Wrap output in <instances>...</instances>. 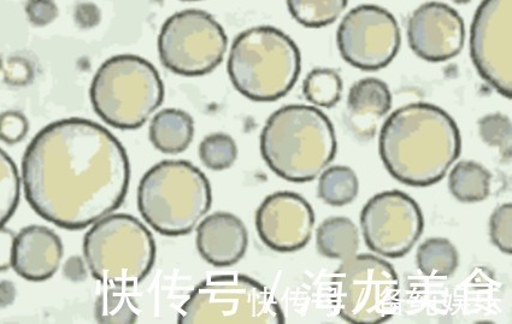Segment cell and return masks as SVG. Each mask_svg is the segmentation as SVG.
I'll use <instances>...</instances> for the list:
<instances>
[{
  "label": "cell",
  "instance_id": "cell-5",
  "mask_svg": "<svg viewBox=\"0 0 512 324\" xmlns=\"http://www.w3.org/2000/svg\"><path fill=\"white\" fill-rule=\"evenodd\" d=\"M228 75L235 90L253 102H275L290 93L302 70L298 46L280 29H246L233 41Z\"/></svg>",
  "mask_w": 512,
  "mask_h": 324
},
{
  "label": "cell",
  "instance_id": "cell-8",
  "mask_svg": "<svg viewBox=\"0 0 512 324\" xmlns=\"http://www.w3.org/2000/svg\"><path fill=\"white\" fill-rule=\"evenodd\" d=\"M278 299L261 282L241 274L215 275L194 288L180 324H284Z\"/></svg>",
  "mask_w": 512,
  "mask_h": 324
},
{
  "label": "cell",
  "instance_id": "cell-31",
  "mask_svg": "<svg viewBox=\"0 0 512 324\" xmlns=\"http://www.w3.org/2000/svg\"><path fill=\"white\" fill-rule=\"evenodd\" d=\"M28 131V120L19 111H7L0 115V140L5 144L21 143L26 138Z\"/></svg>",
  "mask_w": 512,
  "mask_h": 324
},
{
  "label": "cell",
  "instance_id": "cell-17",
  "mask_svg": "<svg viewBox=\"0 0 512 324\" xmlns=\"http://www.w3.org/2000/svg\"><path fill=\"white\" fill-rule=\"evenodd\" d=\"M62 258V240L52 229L33 225L16 235L13 268L22 279L50 280L60 268Z\"/></svg>",
  "mask_w": 512,
  "mask_h": 324
},
{
  "label": "cell",
  "instance_id": "cell-18",
  "mask_svg": "<svg viewBox=\"0 0 512 324\" xmlns=\"http://www.w3.org/2000/svg\"><path fill=\"white\" fill-rule=\"evenodd\" d=\"M392 106V93L386 82L367 78L357 81L350 88L346 102V117L358 137L373 138L382 117Z\"/></svg>",
  "mask_w": 512,
  "mask_h": 324
},
{
  "label": "cell",
  "instance_id": "cell-10",
  "mask_svg": "<svg viewBox=\"0 0 512 324\" xmlns=\"http://www.w3.org/2000/svg\"><path fill=\"white\" fill-rule=\"evenodd\" d=\"M225 29L207 11L187 9L170 16L158 35L164 67L186 78L208 75L226 56Z\"/></svg>",
  "mask_w": 512,
  "mask_h": 324
},
{
  "label": "cell",
  "instance_id": "cell-13",
  "mask_svg": "<svg viewBox=\"0 0 512 324\" xmlns=\"http://www.w3.org/2000/svg\"><path fill=\"white\" fill-rule=\"evenodd\" d=\"M512 0H484L470 29V55L476 70L503 97L512 98Z\"/></svg>",
  "mask_w": 512,
  "mask_h": 324
},
{
  "label": "cell",
  "instance_id": "cell-15",
  "mask_svg": "<svg viewBox=\"0 0 512 324\" xmlns=\"http://www.w3.org/2000/svg\"><path fill=\"white\" fill-rule=\"evenodd\" d=\"M464 39L463 19L450 5L426 3L410 16V49L422 60L432 63L450 61L462 52Z\"/></svg>",
  "mask_w": 512,
  "mask_h": 324
},
{
  "label": "cell",
  "instance_id": "cell-2",
  "mask_svg": "<svg viewBox=\"0 0 512 324\" xmlns=\"http://www.w3.org/2000/svg\"><path fill=\"white\" fill-rule=\"evenodd\" d=\"M379 151L392 178L404 185L428 187L443 180L461 155V132L439 106L411 103L384 123Z\"/></svg>",
  "mask_w": 512,
  "mask_h": 324
},
{
  "label": "cell",
  "instance_id": "cell-11",
  "mask_svg": "<svg viewBox=\"0 0 512 324\" xmlns=\"http://www.w3.org/2000/svg\"><path fill=\"white\" fill-rule=\"evenodd\" d=\"M400 43L402 34L396 17L378 5L353 8L338 28L341 57L364 72L386 68L396 58Z\"/></svg>",
  "mask_w": 512,
  "mask_h": 324
},
{
  "label": "cell",
  "instance_id": "cell-23",
  "mask_svg": "<svg viewBox=\"0 0 512 324\" xmlns=\"http://www.w3.org/2000/svg\"><path fill=\"white\" fill-rule=\"evenodd\" d=\"M360 182L349 167L335 166L321 173L317 196L331 206L351 204L358 196Z\"/></svg>",
  "mask_w": 512,
  "mask_h": 324
},
{
  "label": "cell",
  "instance_id": "cell-12",
  "mask_svg": "<svg viewBox=\"0 0 512 324\" xmlns=\"http://www.w3.org/2000/svg\"><path fill=\"white\" fill-rule=\"evenodd\" d=\"M361 227L370 250L396 259L414 249L425 228V219L414 198L394 190L368 200L362 210Z\"/></svg>",
  "mask_w": 512,
  "mask_h": 324
},
{
  "label": "cell",
  "instance_id": "cell-22",
  "mask_svg": "<svg viewBox=\"0 0 512 324\" xmlns=\"http://www.w3.org/2000/svg\"><path fill=\"white\" fill-rule=\"evenodd\" d=\"M458 262L455 245L444 238H429L417 249V267L428 278H451L456 273Z\"/></svg>",
  "mask_w": 512,
  "mask_h": 324
},
{
  "label": "cell",
  "instance_id": "cell-7",
  "mask_svg": "<svg viewBox=\"0 0 512 324\" xmlns=\"http://www.w3.org/2000/svg\"><path fill=\"white\" fill-rule=\"evenodd\" d=\"M156 255V241L149 228L131 215L104 217L85 235L88 270L104 286L139 285L150 275Z\"/></svg>",
  "mask_w": 512,
  "mask_h": 324
},
{
  "label": "cell",
  "instance_id": "cell-1",
  "mask_svg": "<svg viewBox=\"0 0 512 324\" xmlns=\"http://www.w3.org/2000/svg\"><path fill=\"white\" fill-rule=\"evenodd\" d=\"M22 181L27 202L40 217L81 231L125 202L131 164L107 128L74 117L35 135L23 156Z\"/></svg>",
  "mask_w": 512,
  "mask_h": 324
},
{
  "label": "cell",
  "instance_id": "cell-6",
  "mask_svg": "<svg viewBox=\"0 0 512 324\" xmlns=\"http://www.w3.org/2000/svg\"><path fill=\"white\" fill-rule=\"evenodd\" d=\"M90 97L94 111L107 125L134 131L162 105L164 85L158 70L145 58L120 55L100 66Z\"/></svg>",
  "mask_w": 512,
  "mask_h": 324
},
{
  "label": "cell",
  "instance_id": "cell-21",
  "mask_svg": "<svg viewBox=\"0 0 512 324\" xmlns=\"http://www.w3.org/2000/svg\"><path fill=\"white\" fill-rule=\"evenodd\" d=\"M491 180V173L481 164L463 161L451 170L449 188L458 202L479 203L490 196Z\"/></svg>",
  "mask_w": 512,
  "mask_h": 324
},
{
  "label": "cell",
  "instance_id": "cell-3",
  "mask_svg": "<svg viewBox=\"0 0 512 324\" xmlns=\"http://www.w3.org/2000/svg\"><path fill=\"white\" fill-rule=\"evenodd\" d=\"M338 151L333 123L315 106L292 104L276 110L261 134V155L281 179L314 181Z\"/></svg>",
  "mask_w": 512,
  "mask_h": 324
},
{
  "label": "cell",
  "instance_id": "cell-24",
  "mask_svg": "<svg viewBox=\"0 0 512 324\" xmlns=\"http://www.w3.org/2000/svg\"><path fill=\"white\" fill-rule=\"evenodd\" d=\"M99 323L131 324L138 320V305L129 288L105 286L96 302Z\"/></svg>",
  "mask_w": 512,
  "mask_h": 324
},
{
  "label": "cell",
  "instance_id": "cell-16",
  "mask_svg": "<svg viewBox=\"0 0 512 324\" xmlns=\"http://www.w3.org/2000/svg\"><path fill=\"white\" fill-rule=\"evenodd\" d=\"M196 244L205 262L216 268H228L244 258L249 234L239 217L220 211L199 223Z\"/></svg>",
  "mask_w": 512,
  "mask_h": 324
},
{
  "label": "cell",
  "instance_id": "cell-4",
  "mask_svg": "<svg viewBox=\"0 0 512 324\" xmlns=\"http://www.w3.org/2000/svg\"><path fill=\"white\" fill-rule=\"evenodd\" d=\"M213 204L210 182L187 161H163L143 176L138 209L153 231L164 237L191 234Z\"/></svg>",
  "mask_w": 512,
  "mask_h": 324
},
{
  "label": "cell",
  "instance_id": "cell-25",
  "mask_svg": "<svg viewBox=\"0 0 512 324\" xmlns=\"http://www.w3.org/2000/svg\"><path fill=\"white\" fill-rule=\"evenodd\" d=\"M349 0H287L288 11L300 25L322 28L337 21Z\"/></svg>",
  "mask_w": 512,
  "mask_h": 324
},
{
  "label": "cell",
  "instance_id": "cell-28",
  "mask_svg": "<svg viewBox=\"0 0 512 324\" xmlns=\"http://www.w3.org/2000/svg\"><path fill=\"white\" fill-rule=\"evenodd\" d=\"M200 161L214 172H223L233 167L238 158V146L231 135L214 133L208 135L199 145Z\"/></svg>",
  "mask_w": 512,
  "mask_h": 324
},
{
  "label": "cell",
  "instance_id": "cell-19",
  "mask_svg": "<svg viewBox=\"0 0 512 324\" xmlns=\"http://www.w3.org/2000/svg\"><path fill=\"white\" fill-rule=\"evenodd\" d=\"M149 138L153 147L164 155L185 152L194 138L192 116L179 109L160 111L151 121Z\"/></svg>",
  "mask_w": 512,
  "mask_h": 324
},
{
  "label": "cell",
  "instance_id": "cell-33",
  "mask_svg": "<svg viewBox=\"0 0 512 324\" xmlns=\"http://www.w3.org/2000/svg\"><path fill=\"white\" fill-rule=\"evenodd\" d=\"M15 238L13 231L0 227V272L13 268Z\"/></svg>",
  "mask_w": 512,
  "mask_h": 324
},
{
  "label": "cell",
  "instance_id": "cell-35",
  "mask_svg": "<svg viewBox=\"0 0 512 324\" xmlns=\"http://www.w3.org/2000/svg\"><path fill=\"white\" fill-rule=\"evenodd\" d=\"M185 2H194V0H185Z\"/></svg>",
  "mask_w": 512,
  "mask_h": 324
},
{
  "label": "cell",
  "instance_id": "cell-20",
  "mask_svg": "<svg viewBox=\"0 0 512 324\" xmlns=\"http://www.w3.org/2000/svg\"><path fill=\"white\" fill-rule=\"evenodd\" d=\"M316 247L323 257L346 261L360 249L358 228L347 217H331L317 228Z\"/></svg>",
  "mask_w": 512,
  "mask_h": 324
},
{
  "label": "cell",
  "instance_id": "cell-27",
  "mask_svg": "<svg viewBox=\"0 0 512 324\" xmlns=\"http://www.w3.org/2000/svg\"><path fill=\"white\" fill-rule=\"evenodd\" d=\"M21 179L19 169L7 152L0 149V227H4L19 208Z\"/></svg>",
  "mask_w": 512,
  "mask_h": 324
},
{
  "label": "cell",
  "instance_id": "cell-30",
  "mask_svg": "<svg viewBox=\"0 0 512 324\" xmlns=\"http://www.w3.org/2000/svg\"><path fill=\"white\" fill-rule=\"evenodd\" d=\"M512 205L505 203L494 210L490 219V237L492 243L506 255L512 253Z\"/></svg>",
  "mask_w": 512,
  "mask_h": 324
},
{
  "label": "cell",
  "instance_id": "cell-32",
  "mask_svg": "<svg viewBox=\"0 0 512 324\" xmlns=\"http://www.w3.org/2000/svg\"><path fill=\"white\" fill-rule=\"evenodd\" d=\"M26 14L33 26L45 27L57 19L58 7L55 0H28Z\"/></svg>",
  "mask_w": 512,
  "mask_h": 324
},
{
  "label": "cell",
  "instance_id": "cell-34",
  "mask_svg": "<svg viewBox=\"0 0 512 324\" xmlns=\"http://www.w3.org/2000/svg\"><path fill=\"white\" fill-rule=\"evenodd\" d=\"M451 2L458 4V5H463V4H468V3L472 2V0H451Z\"/></svg>",
  "mask_w": 512,
  "mask_h": 324
},
{
  "label": "cell",
  "instance_id": "cell-29",
  "mask_svg": "<svg viewBox=\"0 0 512 324\" xmlns=\"http://www.w3.org/2000/svg\"><path fill=\"white\" fill-rule=\"evenodd\" d=\"M479 133L488 146L496 147L505 159L511 158V120L503 114H491L479 120Z\"/></svg>",
  "mask_w": 512,
  "mask_h": 324
},
{
  "label": "cell",
  "instance_id": "cell-9",
  "mask_svg": "<svg viewBox=\"0 0 512 324\" xmlns=\"http://www.w3.org/2000/svg\"><path fill=\"white\" fill-rule=\"evenodd\" d=\"M335 306L344 321L381 324L396 314L400 281L393 265L374 255H355L332 278Z\"/></svg>",
  "mask_w": 512,
  "mask_h": 324
},
{
  "label": "cell",
  "instance_id": "cell-14",
  "mask_svg": "<svg viewBox=\"0 0 512 324\" xmlns=\"http://www.w3.org/2000/svg\"><path fill=\"white\" fill-rule=\"evenodd\" d=\"M314 226L313 208L308 200L294 192L270 194L256 212L258 237L276 252L304 249L313 237Z\"/></svg>",
  "mask_w": 512,
  "mask_h": 324
},
{
  "label": "cell",
  "instance_id": "cell-26",
  "mask_svg": "<svg viewBox=\"0 0 512 324\" xmlns=\"http://www.w3.org/2000/svg\"><path fill=\"white\" fill-rule=\"evenodd\" d=\"M303 94L309 103L332 109L340 102L343 94V80L333 69L316 68L306 75Z\"/></svg>",
  "mask_w": 512,
  "mask_h": 324
}]
</instances>
